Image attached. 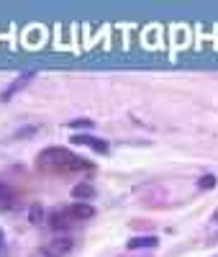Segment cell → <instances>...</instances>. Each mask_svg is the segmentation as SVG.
<instances>
[{
	"label": "cell",
	"mask_w": 218,
	"mask_h": 257,
	"mask_svg": "<svg viewBox=\"0 0 218 257\" xmlns=\"http://www.w3.org/2000/svg\"><path fill=\"white\" fill-rule=\"evenodd\" d=\"M70 126H75V128H82V126L85 128H93V121H72Z\"/></svg>",
	"instance_id": "9"
},
{
	"label": "cell",
	"mask_w": 218,
	"mask_h": 257,
	"mask_svg": "<svg viewBox=\"0 0 218 257\" xmlns=\"http://www.w3.org/2000/svg\"><path fill=\"white\" fill-rule=\"evenodd\" d=\"M70 249H72V239H70V237H54L47 247H44L47 257H64Z\"/></svg>",
	"instance_id": "3"
},
{
	"label": "cell",
	"mask_w": 218,
	"mask_h": 257,
	"mask_svg": "<svg viewBox=\"0 0 218 257\" xmlns=\"http://www.w3.org/2000/svg\"><path fill=\"white\" fill-rule=\"evenodd\" d=\"M213 185H215V178H213V175L200 178V188H213Z\"/></svg>",
	"instance_id": "8"
},
{
	"label": "cell",
	"mask_w": 218,
	"mask_h": 257,
	"mask_svg": "<svg viewBox=\"0 0 218 257\" xmlns=\"http://www.w3.org/2000/svg\"><path fill=\"white\" fill-rule=\"evenodd\" d=\"M16 201H18L16 190L8 183H0V211H11L16 206Z\"/></svg>",
	"instance_id": "5"
},
{
	"label": "cell",
	"mask_w": 218,
	"mask_h": 257,
	"mask_svg": "<svg viewBox=\"0 0 218 257\" xmlns=\"http://www.w3.org/2000/svg\"><path fill=\"white\" fill-rule=\"evenodd\" d=\"M72 142H75V144H82V147H90V149H95V152H100V155H105V152H108V142H105V139H100V137L77 134Z\"/></svg>",
	"instance_id": "4"
},
{
	"label": "cell",
	"mask_w": 218,
	"mask_h": 257,
	"mask_svg": "<svg viewBox=\"0 0 218 257\" xmlns=\"http://www.w3.org/2000/svg\"><path fill=\"white\" fill-rule=\"evenodd\" d=\"M39 165H44V167H59V170H87L93 162L82 160L80 155L70 152V149L49 147V149H41V152H39Z\"/></svg>",
	"instance_id": "1"
},
{
	"label": "cell",
	"mask_w": 218,
	"mask_h": 257,
	"mask_svg": "<svg viewBox=\"0 0 218 257\" xmlns=\"http://www.w3.org/2000/svg\"><path fill=\"white\" fill-rule=\"evenodd\" d=\"M72 193H75V198H82V196H93V193H95V188H93L90 183H80V185H77Z\"/></svg>",
	"instance_id": "7"
},
{
	"label": "cell",
	"mask_w": 218,
	"mask_h": 257,
	"mask_svg": "<svg viewBox=\"0 0 218 257\" xmlns=\"http://www.w3.org/2000/svg\"><path fill=\"white\" fill-rule=\"evenodd\" d=\"M0 257H6V234L0 229Z\"/></svg>",
	"instance_id": "10"
},
{
	"label": "cell",
	"mask_w": 218,
	"mask_h": 257,
	"mask_svg": "<svg viewBox=\"0 0 218 257\" xmlns=\"http://www.w3.org/2000/svg\"><path fill=\"white\" fill-rule=\"evenodd\" d=\"M159 239L157 237H131L128 239V249H151V247H157Z\"/></svg>",
	"instance_id": "6"
},
{
	"label": "cell",
	"mask_w": 218,
	"mask_h": 257,
	"mask_svg": "<svg viewBox=\"0 0 218 257\" xmlns=\"http://www.w3.org/2000/svg\"><path fill=\"white\" fill-rule=\"evenodd\" d=\"M93 213H95L93 206H87V203H75V206L59 208L57 213H52V216H49V224H52V229H64V226H70V224H75V221L90 219Z\"/></svg>",
	"instance_id": "2"
}]
</instances>
